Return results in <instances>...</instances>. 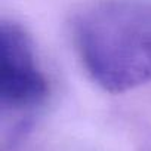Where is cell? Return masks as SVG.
<instances>
[{"mask_svg": "<svg viewBox=\"0 0 151 151\" xmlns=\"http://www.w3.org/2000/svg\"><path fill=\"white\" fill-rule=\"evenodd\" d=\"M47 96L33 42L22 27L3 21L0 25V104L9 111L39 107Z\"/></svg>", "mask_w": 151, "mask_h": 151, "instance_id": "2", "label": "cell"}, {"mask_svg": "<svg viewBox=\"0 0 151 151\" xmlns=\"http://www.w3.org/2000/svg\"><path fill=\"white\" fill-rule=\"evenodd\" d=\"M73 40L89 77L110 93L151 83V2L95 0L73 18Z\"/></svg>", "mask_w": 151, "mask_h": 151, "instance_id": "1", "label": "cell"}]
</instances>
